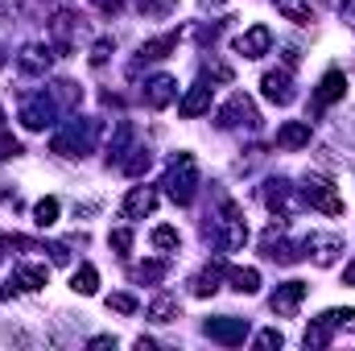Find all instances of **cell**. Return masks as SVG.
<instances>
[{
    "instance_id": "cell-1",
    "label": "cell",
    "mask_w": 355,
    "mask_h": 351,
    "mask_svg": "<svg viewBox=\"0 0 355 351\" xmlns=\"http://www.w3.org/2000/svg\"><path fill=\"white\" fill-rule=\"evenodd\" d=\"M162 186H166V194L174 198L178 207L194 203V190H198V166H194V157L190 153H174V162H170Z\"/></svg>"
},
{
    "instance_id": "cell-2",
    "label": "cell",
    "mask_w": 355,
    "mask_h": 351,
    "mask_svg": "<svg viewBox=\"0 0 355 351\" xmlns=\"http://www.w3.org/2000/svg\"><path fill=\"white\" fill-rule=\"evenodd\" d=\"M95 137H99V120H71V124L54 137V153H62V157H83V153H91Z\"/></svg>"
},
{
    "instance_id": "cell-3",
    "label": "cell",
    "mask_w": 355,
    "mask_h": 351,
    "mask_svg": "<svg viewBox=\"0 0 355 351\" xmlns=\"http://www.w3.org/2000/svg\"><path fill=\"white\" fill-rule=\"evenodd\" d=\"M215 228H219V232H215V248H219V252H236V248L248 244V223H244L240 207L227 203V198H223V219H219Z\"/></svg>"
},
{
    "instance_id": "cell-4",
    "label": "cell",
    "mask_w": 355,
    "mask_h": 351,
    "mask_svg": "<svg viewBox=\"0 0 355 351\" xmlns=\"http://www.w3.org/2000/svg\"><path fill=\"white\" fill-rule=\"evenodd\" d=\"M54 116H58V95H54V91H37V95H29L25 108H21V124H25L29 132H42L46 124H54Z\"/></svg>"
},
{
    "instance_id": "cell-5",
    "label": "cell",
    "mask_w": 355,
    "mask_h": 351,
    "mask_svg": "<svg viewBox=\"0 0 355 351\" xmlns=\"http://www.w3.org/2000/svg\"><path fill=\"white\" fill-rule=\"evenodd\" d=\"M46 281H50V268H46V264H17L12 277H8V285L0 289V302H8V298H17V293H33V289H42Z\"/></svg>"
},
{
    "instance_id": "cell-6",
    "label": "cell",
    "mask_w": 355,
    "mask_h": 351,
    "mask_svg": "<svg viewBox=\"0 0 355 351\" xmlns=\"http://www.w3.org/2000/svg\"><path fill=\"white\" fill-rule=\"evenodd\" d=\"M302 198H306L310 207L327 211V215H343V198L335 194V186H331L327 178H318V174L306 178V186H302Z\"/></svg>"
},
{
    "instance_id": "cell-7",
    "label": "cell",
    "mask_w": 355,
    "mask_h": 351,
    "mask_svg": "<svg viewBox=\"0 0 355 351\" xmlns=\"http://www.w3.org/2000/svg\"><path fill=\"white\" fill-rule=\"evenodd\" d=\"M257 120H261V116H257L252 99H248V95H240V91L219 108V128H257Z\"/></svg>"
},
{
    "instance_id": "cell-8",
    "label": "cell",
    "mask_w": 355,
    "mask_h": 351,
    "mask_svg": "<svg viewBox=\"0 0 355 351\" xmlns=\"http://www.w3.org/2000/svg\"><path fill=\"white\" fill-rule=\"evenodd\" d=\"M202 331H207L215 343H227V348H236V343L248 339V323H244V318H232V314H223V318H207Z\"/></svg>"
},
{
    "instance_id": "cell-9",
    "label": "cell",
    "mask_w": 355,
    "mask_h": 351,
    "mask_svg": "<svg viewBox=\"0 0 355 351\" xmlns=\"http://www.w3.org/2000/svg\"><path fill=\"white\" fill-rule=\"evenodd\" d=\"M306 281H285V285H277L272 289V298H268V306H272V314H281V318H289V314H297V306H302V298H306Z\"/></svg>"
},
{
    "instance_id": "cell-10",
    "label": "cell",
    "mask_w": 355,
    "mask_h": 351,
    "mask_svg": "<svg viewBox=\"0 0 355 351\" xmlns=\"http://www.w3.org/2000/svg\"><path fill=\"white\" fill-rule=\"evenodd\" d=\"M268 46H272V29L268 25H252L248 33L236 37V54H244V58H261V54H268Z\"/></svg>"
},
{
    "instance_id": "cell-11",
    "label": "cell",
    "mask_w": 355,
    "mask_h": 351,
    "mask_svg": "<svg viewBox=\"0 0 355 351\" xmlns=\"http://www.w3.org/2000/svg\"><path fill=\"white\" fill-rule=\"evenodd\" d=\"M302 252L306 257L314 252V264H335V257L343 252V240L339 236H306L302 240Z\"/></svg>"
},
{
    "instance_id": "cell-12",
    "label": "cell",
    "mask_w": 355,
    "mask_h": 351,
    "mask_svg": "<svg viewBox=\"0 0 355 351\" xmlns=\"http://www.w3.org/2000/svg\"><path fill=\"white\" fill-rule=\"evenodd\" d=\"M153 207H157V190L153 186H132L128 198H124V215L128 219H145V215H153Z\"/></svg>"
},
{
    "instance_id": "cell-13",
    "label": "cell",
    "mask_w": 355,
    "mask_h": 351,
    "mask_svg": "<svg viewBox=\"0 0 355 351\" xmlns=\"http://www.w3.org/2000/svg\"><path fill=\"white\" fill-rule=\"evenodd\" d=\"M343 95H347V75H343V71H327L322 83H318V91H314V108H331V103L343 99Z\"/></svg>"
},
{
    "instance_id": "cell-14",
    "label": "cell",
    "mask_w": 355,
    "mask_h": 351,
    "mask_svg": "<svg viewBox=\"0 0 355 351\" xmlns=\"http://www.w3.org/2000/svg\"><path fill=\"white\" fill-rule=\"evenodd\" d=\"M310 145V124L306 120H285L277 128V149H306Z\"/></svg>"
},
{
    "instance_id": "cell-15",
    "label": "cell",
    "mask_w": 355,
    "mask_h": 351,
    "mask_svg": "<svg viewBox=\"0 0 355 351\" xmlns=\"http://www.w3.org/2000/svg\"><path fill=\"white\" fill-rule=\"evenodd\" d=\"M17 67L25 71V75H46L50 71V46H25L21 54H17Z\"/></svg>"
},
{
    "instance_id": "cell-16",
    "label": "cell",
    "mask_w": 355,
    "mask_h": 351,
    "mask_svg": "<svg viewBox=\"0 0 355 351\" xmlns=\"http://www.w3.org/2000/svg\"><path fill=\"white\" fill-rule=\"evenodd\" d=\"M261 87H265V99H268V103H289V99H293L289 71H268L265 79H261Z\"/></svg>"
},
{
    "instance_id": "cell-17",
    "label": "cell",
    "mask_w": 355,
    "mask_h": 351,
    "mask_svg": "<svg viewBox=\"0 0 355 351\" xmlns=\"http://www.w3.org/2000/svg\"><path fill=\"white\" fill-rule=\"evenodd\" d=\"M174 99H178V83L170 75H157V79L149 83V91H145V103H149V108H166V103H174Z\"/></svg>"
},
{
    "instance_id": "cell-18",
    "label": "cell",
    "mask_w": 355,
    "mask_h": 351,
    "mask_svg": "<svg viewBox=\"0 0 355 351\" xmlns=\"http://www.w3.org/2000/svg\"><path fill=\"white\" fill-rule=\"evenodd\" d=\"M207 108H211V87H202V83H198V87H190L186 95H182V103H178V112H182L186 120L202 116Z\"/></svg>"
},
{
    "instance_id": "cell-19",
    "label": "cell",
    "mask_w": 355,
    "mask_h": 351,
    "mask_svg": "<svg viewBox=\"0 0 355 351\" xmlns=\"http://www.w3.org/2000/svg\"><path fill=\"white\" fill-rule=\"evenodd\" d=\"M289 198H293V186H289V182H281V178L265 182V207L268 211L285 215V211H289Z\"/></svg>"
},
{
    "instance_id": "cell-20",
    "label": "cell",
    "mask_w": 355,
    "mask_h": 351,
    "mask_svg": "<svg viewBox=\"0 0 355 351\" xmlns=\"http://www.w3.org/2000/svg\"><path fill=\"white\" fill-rule=\"evenodd\" d=\"M223 273H227V264H223V261L207 264V268L198 273V281H194V293H198V298H207V293H215V289H219V277H223Z\"/></svg>"
},
{
    "instance_id": "cell-21",
    "label": "cell",
    "mask_w": 355,
    "mask_h": 351,
    "mask_svg": "<svg viewBox=\"0 0 355 351\" xmlns=\"http://www.w3.org/2000/svg\"><path fill=\"white\" fill-rule=\"evenodd\" d=\"M318 323H322V331L335 339V331H355V310H327Z\"/></svg>"
},
{
    "instance_id": "cell-22",
    "label": "cell",
    "mask_w": 355,
    "mask_h": 351,
    "mask_svg": "<svg viewBox=\"0 0 355 351\" xmlns=\"http://www.w3.org/2000/svg\"><path fill=\"white\" fill-rule=\"evenodd\" d=\"M71 289H75V293H83V298H91V293L99 289V273H95V264H79V268H75Z\"/></svg>"
},
{
    "instance_id": "cell-23",
    "label": "cell",
    "mask_w": 355,
    "mask_h": 351,
    "mask_svg": "<svg viewBox=\"0 0 355 351\" xmlns=\"http://www.w3.org/2000/svg\"><path fill=\"white\" fill-rule=\"evenodd\" d=\"M149 318H153V323H174L178 318V298L174 293L153 298V302H149Z\"/></svg>"
},
{
    "instance_id": "cell-24",
    "label": "cell",
    "mask_w": 355,
    "mask_h": 351,
    "mask_svg": "<svg viewBox=\"0 0 355 351\" xmlns=\"http://www.w3.org/2000/svg\"><path fill=\"white\" fill-rule=\"evenodd\" d=\"M227 281H232V289H236V293H257L261 273H257V268H227Z\"/></svg>"
},
{
    "instance_id": "cell-25",
    "label": "cell",
    "mask_w": 355,
    "mask_h": 351,
    "mask_svg": "<svg viewBox=\"0 0 355 351\" xmlns=\"http://www.w3.org/2000/svg\"><path fill=\"white\" fill-rule=\"evenodd\" d=\"M170 50H178V33H166V37H157V42H145V46H141V58H166Z\"/></svg>"
},
{
    "instance_id": "cell-26",
    "label": "cell",
    "mask_w": 355,
    "mask_h": 351,
    "mask_svg": "<svg viewBox=\"0 0 355 351\" xmlns=\"http://www.w3.org/2000/svg\"><path fill=\"white\" fill-rule=\"evenodd\" d=\"M33 219H37V228H54L58 223V198H42L33 207Z\"/></svg>"
},
{
    "instance_id": "cell-27",
    "label": "cell",
    "mask_w": 355,
    "mask_h": 351,
    "mask_svg": "<svg viewBox=\"0 0 355 351\" xmlns=\"http://www.w3.org/2000/svg\"><path fill=\"white\" fill-rule=\"evenodd\" d=\"M128 153H132V157L124 162V174H128V178H141L145 170H149V162H153V157H149V149H128Z\"/></svg>"
},
{
    "instance_id": "cell-28",
    "label": "cell",
    "mask_w": 355,
    "mask_h": 351,
    "mask_svg": "<svg viewBox=\"0 0 355 351\" xmlns=\"http://www.w3.org/2000/svg\"><path fill=\"white\" fill-rule=\"evenodd\" d=\"M132 277H137V281H162V277H166V261H145V264H137V268H132Z\"/></svg>"
},
{
    "instance_id": "cell-29",
    "label": "cell",
    "mask_w": 355,
    "mask_h": 351,
    "mask_svg": "<svg viewBox=\"0 0 355 351\" xmlns=\"http://www.w3.org/2000/svg\"><path fill=\"white\" fill-rule=\"evenodd\" d=\"M153 248L174 252V248H178V228H153Z\"/></svg>"
},
{
    "instance_id": "cell-30",
    "label": "cell",
    "mask_w": 355,
    "mask_h": 351,
    "mask_svg": "<svg viewBox=\"0 0 355 351\" xmlns=\"http://www.w3.org/2000/svg\"><path fill=\"white\" fill-rule=\"evenodd\" d=\"M277 8H281L289 21H297V25H306V21H310V8H302L297 0H277Z\"/></svg>"
},
{
    "instance_id": "cell-31",
    "label": "cell",
    "mask_w": 355,
    "mask_h": 351,
    "mask_svg": "<svg viewBox=\"0 0 355 351\" xmlns=\"http://www.w3.org/2000/svg\"><path fill=\"white\" fill-rule=\"evenodd\" d=\"M107 310H116V314H132L137 302H132L128 293H112V298H107Z\"/></svg>"
},
{
    "instance_id": "cell-32",
    "label": "cell",
    "mask_w": 355,
    "mask_h": 351,
    "mask_svg": "<svg viewBox=\"0 0 355 351\" xmlns=\"http://www.w3.org/2000/svg\"><path fill=\"white\" fill-rule=\"evenodd\" d=\"M107 50H112V42L103 37V42H95V50H91V67H103L107 62Z\"/></svg>"
},
{
    "instance_id": "cell-33",
    "label": "cell",
    "mask_w": 355,
    "mask_h": 351,
    "mask_svg": "<svg viewBox=\"0 0 355 351\" xmlns=\"http://www.w3.org/2000/svg\"><path fill=\"white\" fill-rule=\"evenodd\" d=\"M112 248L116 252H128L132 248V232H112Z\"/></svg>"
},
{
    "instance_id": "cell-34",
    "label": "cell",
    "mask_w": 355,
    "mask_h": 351,
    "mask_svg": "<svg viewBox=\"0 0 355 351\" xmlns=\"http://www.w3.org/2000/svg\"><path fill=\"white\" fill-rule=\"evenodd\" d=\"M257 348H281V331H261L257 335Z\"/></svg>"
},
{
    "instance_id": "cell-35",
    "label": "cell",
    "mask_w": 355,
    "mask_h": 351,
    "mask_svg": "<svg viewBox=\"0 0 355 351\" xmlns=\"http://www.w3.org/2000/svg\"><path fill=\"white\" fill-rule=\"evenodd\" d=\"M170 4H174V0H141V8H145V12H166Z\"/></svg>"
},
{
    "instance_id": "cell-36",
    "label": "cell",
    "mask_w": 355,
    "mask_h": 351,
    "mask_svg": "<svg viewBox=\"0 0 355 351\" xmlns=\"http://www.w3.org/2000/svg\"><path fill=\"white\" fill-rule=\"evenodd\" d=\"M343 281H347V285H355V261L347 264V268H343Z\"/></svg>"
},
{
    "instance_id": "cell-37",
    "label": "cell",
    "mask_w": 355,
    "mask_h": 351,
    "mask_svg": "<svg viewBox=\"0 0 355 351\" xmlns=\"http://www.w3.org/2000/svg\"><path fill=\"white\" fill-rule=\"evenodd\" d=\"M99 8H103V12H107V8L116 12V8H120V0H99Z\"/></svg>"
},
{
    "instance_id": "cell-38",
    "label": "cell",
    "mask_w": 355,
    "mask_h": 351,
    "mask_svg": "<svg viewBox=\"0 0 355 351\" xmlns=\"http://www.w3.org/2000/svg\"><path fill=\"white\" fill-rule=\"evenodd\" d=\"M202 4H207V8H211V4H227V0H202Z\"/></svg>"
},
{
    "instance_id": "cell-39",
    "label": "cell",
    "mask_w": 355,
    "mask_h": 351,
    "mask_svg": "<svg viewBox=\"0 0 355 351\" xmlns=\"http://www.w3.org/2000/svg\"><path fill=\"white\" fill-rule=\"evenodd\" d=\"M0 67H4V46H0Z\"/></svg>"
}]
</instances>
